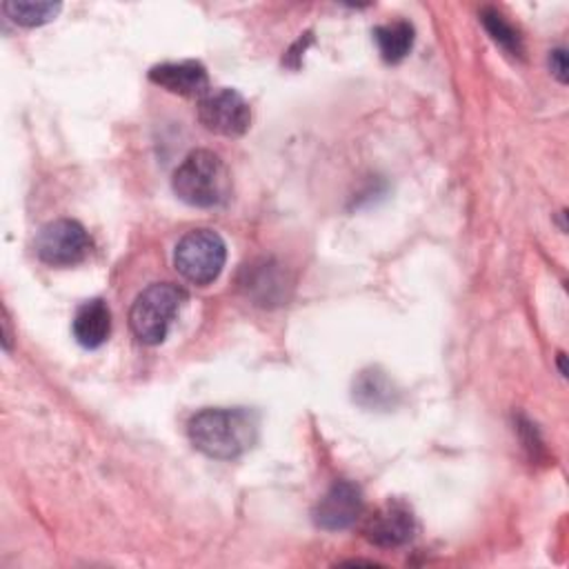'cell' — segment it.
<instances>
[{
	"instance_id": "obj_1",
	"label": "cell",
	"mask_w": 569,
	"mask_h": 569,
	"mask_svg": "<svg viewBox=\"0 0 569 569\" xmlns=\"http://www.w3.org/2000/svg\"><path fill=\"white\" fill-rule=\"evenodd\" d=\"M191 445L209 458L233 460L242 456L258 436V420L249 409L209 407L191 416L187 425Z\"/></svg>"
},
{
	"instance_id": "obj_2",
	"label": "cell",
	"mask_w": 569,
	"mask_h": 569,
	"mask_svg": "<svg viewBox=\"0 0 569 569\" xmlns=\"http://www.w3.org/2000/svg\"><path fill=\"white\" fill-rule=\"evenodd\" d=\"M171 187L182 202L211 209L229 198L231 176L218 153L209 149H196L173 171Z\"/></svg>"
},
{
	"instance_id": "obj_3",
	"label": "cell",
	"mask_w": 569,
	"mask_h": 569,
	"mask_svg": "<svg viewBox=\"0 0 569 569\" xmlns=\"http://www.w3.org/2000/svg\"><path fill=\"white\" fill-rule=\"evenodd\" d=\"M187 300V293L171 282H153L138 293L129 309V325L133 336L144 345H160L169 327Z\"/></svg>"
},
{
	"instance_id": "obj_4",
	"label": "cell",
	"mask_w": 569,
	"mask_h": 569,
	"mask_svg": "<svg viewBox=\"0 0 569 569\" xmlns=\"http://www.w3.org/2000/svg\"><path fill=\"white\" fill-rule=\"evenodd\" d=\"M224 260V240L213 229H191L178 240L173 253V262L180 276L200 287L213 282L220 276Z\"/></svg>"
},
{
	"instance_id": "obj_5",
	"label": "cell",
	"mask_w": 569,
	"mask_h": 569,
	"mask_svg": "<svg viewBox=\"0 0 569 569\" xmlns=\"http://www.w3.org/2000/svg\"><path fill=\"white\" fill-rule=\"evenodd\" d=\"M36 256L49 267H73L91 251V238L78 220L47 222L36 236Z\"/></svg>"
},
{
	"instance_id": "obj_6",
	"label": "cell",
	"mask_w": 569,
	"mask_h": 569,
	"mask_svg": "<svg viewBox=\"0 0 569 569\" xmlns=\"http://www.w3.org/2000/svg\"><path fill=\"white\" fill-rule=\"evenodd\" d=\"M198 120L207 131L236 138L251 124L247 100L233 89H211L198 100Z\"/></svg>"
},
{
	"instance_id": "obj_7",
	"label": "cell",
	"mask_w": 569,
	"mask_h": 569,
	"mask_svg": "<svg viewBox=\"0 0 569 569\" xmlns=\"http://www.w3.org/2000/svg\"><path fill=\"white\" fill-rule=\"evenodd\" d=\"M362 491L351 480H336L313 507V522L325 531L351 527L362 513Z\"/></svg>"
},
{
	"instance_id": "obj_8",
	"label": "cell",
	"mask_w": 569,
	"mask_h": 569,
	"mask_svg": "<svg viewBox=\"0 0 569 569\" xmlns=\"http://www.w3.org/2000/svg\"><path fill=\"white\" fill-rule=\"evenodd\" d=\"M416 531V518L411 509L400 500H389L373 516L367 518L362 533L376 547H400L411 540Z\"/></svg>"
},
{
	"instance_id": "obj_9",
	"label": "cell",
	"mask_w": 569,
	"mask_h": 569,
	"mask_svg": "<svg viewBox=\"0 0 569 569\" xmlns=\"http://www.w3.org/2000/svg\"><path fill=\"white\" fill-rule=\"evenodd\" d=\"M149 80L160 89L184 98H202L211 91L207 69L196 60L156 64L149 69Z\"/></svg>"
},
{
	"instance_id": "obj_10",
	"label": "cell",
	"mask_w": 569,
	"mask_h": 569,
	"mask_svg": "<svg viewBox=\"0 0 569 569\" xmlns=\"http://www.w3.org/2000/svg\"><path fill=\"white\" fill-rule=\"evenodd\" d=\"M240 287L249 298L256 300V305L269 307V305H278L284 298L287 280H284V273L280 271V264L264 258L242 269Z\"/></svg>"
},
{
	"instance_id": "obj_11",
	"label": "cell",
	"mask_w": 569,
	"mask_h": 569,
	"mask_svg": "<svg viewBox=\"0 0 569 569\" xmlns=\"http://www.w3.org/2000/svg\"><path fill=\"white\" fill-rule=\"evenodd\" d=\"M73 338L84 349H98L111 333V311L102 298L87 300L78 307L71 322Z\"/></svg>"
},
{
	"instance_id": "obj_12",
	"label": "cell",
	"mask_w": 569,
	"mask_h": 569,
	"mask_svg": "<svg viewBox=\"0 0 569 569\" xmlns=\"http://www.w3.org/2000/svg\"><path fill=\"white\" fill-rule=\"evenodd\" d=\"M413 27L407 20H393L373 29V40L385 62L396 64L407 58L413 47Z\"/></svg>"
},
{
	"instance_id": "obj_13",
	"label": "cell",
	"mask_w": 569,
	"mask_h": 569,
	"mask_svg": "<svg viewBox=\"0 0 569 569\" xmlns=\"http://www.w3.org/2000/svg\"><path fill=\"white\" fill-rule=\"evenodd\" d=\"M480 20H482V24H485V29H487V33L491 36V40L498 44V47H502L509 56H513V58H520L522 56V38H520V33H518V29L500 13V11H496V9H491V7H485L482 11H480Z\"/></svg>"
},
{
	"instance_id": "obj_14",
	"label": "cell",
	"mask_w": 569,
	"mask_h": 569,
	"mask_svg": "<svg viewBox=\"0 0 569 569\" xmlns=\"http://www.w3.org/2000/svg\"><path fill=\"white\" fill-rule=\"evenodd\" d=\"M60 9H62L60 2H22V0L2 2V11L16 24H22V27H40L44 22H51Z\"/></svg>"
},
{
	"instance_id": "obj_15",
	"label": "cell",
	"mask_w": 569,
	"mask_h": 569,
	"mask_svg": "<svg viewBox=\"0 0 569 569\" xmlns=\"http://www.w3.org/2000/svg\"><path fill=\"white\" fill-rule=\"evenodd\" d=\"M549 69L551 73L565 84L567 82V51L565 49H553L549 51Z\"/></svg>"
}]
</instances>
